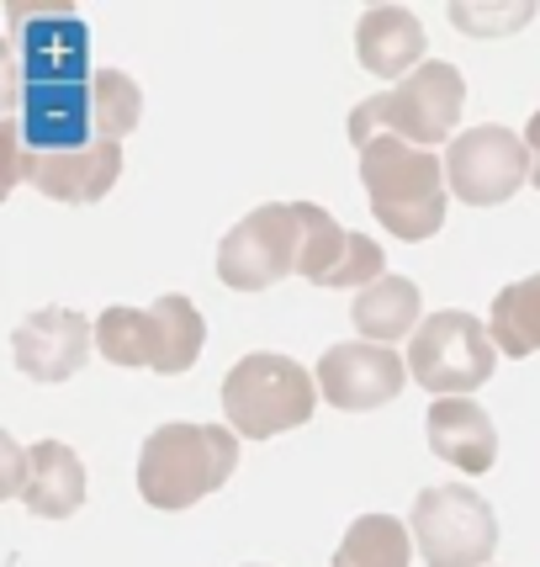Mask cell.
<instances>
[{
	"mask_svg": "<svg viewBox=\"0 0 540 567\" xmlns=\"http://www.w3.org/2000/svg\"><path fill=\"white\" fill-rule=\"evenodd\" d=\"M6 451V494L22 498L32 515L43 519H64L74 515L91 483H85V462L74 456L64 441H38V445H22V441H0Z\"/></svg>",
	"mask_w": 540,
	"mask_h": 567,
	"instance_id": "10",
	"label": "cell"
},
{
	"mask_svg": "<svg viewBox=\"0 0 540 567\" xmlns=\"http://www.w3.org/2000/svg\"><path fill=\"white\" fill-rule=\"evenodd\" d=\"M302 239H308V202H266L222 234L218 281L233 292H266L281 276L302 271Z\"/></svg>",
	"mask_w": 540,
	"mask_h": 567,
	"instance_id": "6",
	"label": "cell"
},
{
	"mask_svg": "<svg viewBox=\"0 0 540 567\" xmlns=\"http://www.w3.org/2000/svg\"><path fill=\"white\" fill-rule=\"evenodd\" d=\"M91 38L74 17H38L17 22V70L11 80H91Z\"/></svg>",
	"mask_w": 540,
	"mask_h": 567,
	"instance_id": "15",
	"label": "cell"
},
{
	"mask_svg": "<svg viewBox=\"0 0 540 567\" xmlns=\"http://www.w3.org/2000/svg\"><path fill=\"white\" fill-rule=\"evenodd\" d=\"M239 467V435L228 424H159L138 456V494L154 509H191L218 494Z\"/></svg>",
	"mask_w": 540,
	"mask_h": 567,
	"instance_id": "2",
	"label": "cell"
},
{
	"mask_svg": "<svg viewBox=\"0 0 540 567\" xmlns=\"http://www.w3.org/2000/svg\"><path fill=\"white\" fill-rule=\"evenodd\" d=\"M207 346V323L197 302L165 292L154 308H106L96 319V350L112 367H154L159 377H180L197 367Z\"/></svg>",
	"mask_w": 540,
	"mask_h": 567,
	"instance_id": "4",
	"label": "cell"
},
{
	"mask_svg": "<svg viewBox=\"0 0 540 567\" xmlns=\"http://www.w3.org/2000/svg\"><path fill=\"white\" fill-rule=\"evenodd\" d=\"M525 148H530V181L540 186V112L530 117V127H525Z\"/></svg>",
	"mask_w": 540,
	"mask_h": 567,
	"instance_id": "22",
	"label": "cell"
},
{
	"mask_svg": "<svg viewBox=\"0 0 540 567\" xmlns=\"http://www.w3.org/2000/svg\"><path fill=\"white\" fill-rule=\"evenodd\" d=\"M350 319H355V329L366 334L371 346H393L403 334H418L414 329L418 323V287L408 276H382V281L361 287Z\"/></svg>",
	"mask_w": 540,
	"mask_h": 567,
	"instance_id": "18",
	"label": "cell"
},
{
	"mask_svg": "<svg viewBox=\"0 0 540 567\" xmlns=\"http://www.w3.org/2000/svg\"><path fill=\"white\" fill-rule=\"evenodd\" d=\"M313 409H319L313 377L292 355L255 350L222 377V414H228V430L245 441L287 435V430L313 420Z\"/></svg>",
	"mask_w": 540,
	"mask_h": 567,
	"instance_id": "5",
	"label": "cell"
},
{
	"mask_svg": "<svg viewBox=\"0 0 540 567\" xmlns=\"http://www.w3.org/2000/svg\"><path fill=\"white\" fill-rule=\"evenodd\" d=\"M488 334L498 355L509 361H525L540 350V271L525 276V281H509L503 292L492 297V319H488Z\"/></svg>",
	"mask_w": 540,
	"mask_h": 567,
	"instance_id": "19",
	"label": "cell"
},
{
	"mask_svg": "<svg viewBox=\"0 0 540 567\" xmlns=\"http://www.w3.org/2000/svg\"><path fill=\"white\" fill-rule=\"evenodd\" d=\"M355 148H361V181H366L376 223L408 245L435 239L445 223V197H450L445 159H435V148H414L393 133H371Z\"/></svg>",
	"mask_w": 540,
	"mask_h": 567,
	"instance_id": "1",
	"label": "cell"
},
{
	"mask_svg": "<svg viewBox=\"0 0 540 567\" xmlns=\"http://www.w3.org/2000/svg\"><path fill=\"white\" fill-rule=\"evenodd\" d=\"M525 175H530V148H525L519 133H509L498 123L467 127L445 148V181H450V192L467 207L509 202L525 186Z\"/></svg>",
	"mask_w": 540,
	"mask_h": 567,
	"instance_id": "9",
	"label": "cell"
},
{
	"mask_svg": "<svg viewBox=\"0 0 540 567\" xmlns=\"http://www.w3.org/2000/svg\"><path fill=\"white\" fill-rule=\"evenodd\" d=\"M403 382H408V361L393 355L387 346H371V340L329 346L319 361V393L334 409H350V414H366V409L393 403L403 393Z\"/></svg>",
	"mask_w": 540,
	"mask_h": 567,
	"instance_id": "11",
	"label": "cell"
},
{
	"mask_svg": "<svg viewBox=\"0 0 540 567\" xmlns=\"http://www.w3.org/2000/svg\"><path fill=\"white\" fill-rule=\"evenodd\" d=\"M355 59H361V70L403 85L424 64V27L403 6H371L355 27Z\"/></svg>",
	"mask_w": 540,
	"mask_h": 567,
	"instance_id": "17",
	"label": "cell"
},
{
	"mask_svg": "<svg viewBox=\"0 0 540 567\" xmlns=\"http://www.w3.org/2000/svg\"><path fill=\"white\" fill-rule=\"evenodd\" d=\"M429 445H435V456L450 462V467L461 472H492L498 462V430H492L488 409L482 403H471V398H440V403H429Z\"/></svg>",
	"mask_w": 540,
	"mask_h": 567,
	"instance_id": "16",
	"label": "cell"
},
{
	"mask_svg": "<svg viewBox=\"0 0 540 567\" xmlns=\"http://www.w3.org/2000/svg\"><path fill=\"white\" fill-rule=\"evenodd\" d=\"M461 106H467L461 70L440 64V59H424L403 85L382 91V96H366L350 112V144H361L371 133H393V138H403L414 148H435L456 133Z\"/></svg>",
	"mask_w": 540,
	"mask_h": 567,
	"instance_id": "3",
	"label": "cell"
},
{
	"mask_svg": "<svg viewBox=\"0 0 540 567\" xmlns=\"http://www.w3.org/2000/svg\"><path fill=\"white\" fill-rule=\"evenodd\" d=\"M91 346H96V329L74 308H38L11 334V355H17L22 377H32V382H70L74 371L85 367Z\"/></svg>",
	"mask_w": 540,
	"mask_h": 567,
	"instance_id": "14",
	"label": "cell"
},
{
	"mask_svg": "<svg viewBox=\"0 0 540 567\" xmlns=\"http://www.w3.org/2000/svg\"><path fill=\"white\" fill-rule=\"evenodd\" d=\"M414 546L429 567H482L498 551V515L467 483H440L414 498Z\"/></svg>",
	"mask_w": 540,
	"mask_h": 567,
	"instance_id": "8",
	"label": "cell"
},
{
	"mask_svg": "<svg viewBox=\"0 0 540 567\" xmlns=\"http://www.w3.org/2000/svg\"><path fill=\"white\" fill-rule=\"evenodd\" d=\"M498 367V346L482 323L461 313V308H440L429 313L424 329L408 340V371L424 393L435 398H467Z\"/></svg>",
	"mask_w": 540,
	"mask_h": 567,
	"instance_id": "7",
	"label": "cell"
},
{
	"mask_svg": "<svg viewBox=\"0 0 540 567\" xmlns=\"http://www.w3.org/2000/svg\"><path fill=\"white\" fill-rule=\"evenodd\" d=\"M138 112H144V91L117 70L96 74V123H101V144H117L123 133L138 127Z\"/></svg>",
	"mask_w": 540,
	"mask_h": 567,
	"instance_id": "21",
	"label": "cell"
},
{
	"mask_svg": "<svg viewBox=\"0 0 540 567\" xmlns=\"http://www.w3.org/2000/svg\"><path fill=\"white\" fill-rule=\"evenodd\" d=\"M6 154H11V181H27L53 202H101L123 175V148L117 144L64 148V154L6 148Z\"/></svg>",
	"mask_w": 540,
	"mask_h": 567,
	"instance_id": "12",
	"label": "cell"
},
{
	"mask_svg": "<svg viewBox=\"0 0 540 567\" xmlns=\"http://www.w3.org/2000/svg\"><path fill=\"white\" fill-rule=\"evenodd\" d=\"M313 287H361V281H382L387 276V255L376 239L340 228L319 202H308V239H302V271Z\"/></svg>",
	"mask_w": 540,
	"mask_h": 567,
	"instance_id": "13",
	"label": "cell"
},
{
	"mask_svg": "<svg viewBox=\"0 0 540 567\" xmlns=\"http://www.w3.org/2000/svg\"><path fill=\"white\" fill-rule=\"evenodd\" d=\"M414 551V530L393 515H361L344 530L334 567H408Z\"/></svg>",
	"mask_w": 540,
	"mask_h": 567,
	"instance_id": "20",
	"label": "cell"
}]
</instances>
